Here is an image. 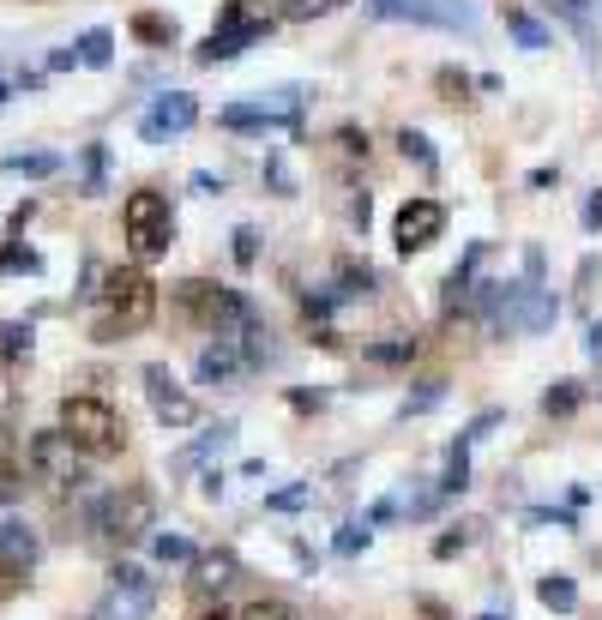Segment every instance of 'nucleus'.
<instances>
[{
	"label": "nucleus",
	"mask_w": 602,
	"mask_h": 620,
	"mask_svg": "<svg viewBox=\"0 0 602 620\" xmlns=\"http://www.w3.org/2000/svg\"><path fill=\"white\" fill-rule=\"evenodd\" d=\"M440 91L452 97V103H459V97L471 91V78H464V73H452V66H446V73H440Z\"/></svg>",
	"instance_id": "45"
},
{
	"label": "nucleus",
	"mask_w": 602,
	"mask_h": 620,
	"mask_svg": "<svg viewBox=\"0 0 602 620\" xmlns=\"http://www.w3.org/2000/svg\"><path fill=\"white\" fill-rule=\"evenodd\" d=\"M446 230V206L440 199H404V211H398L392 235H398V253H422V247H434Z\"/></svg>",
	"instance_id": "10"
},
{
	"label": "nucleus",
	"mask_w": 602,
	"mask_h": 620,
	"mask_svg": "<svg viewBox=\"0 0 602 620\" xmlns=\"http://www.w3.org/2000/svg\"><path fill=\"white\" fill-rule=\"evenodd\" d=\"M13 591H18V579H13L7 567H0V596H13Z\"/></svg>",
	"instance_id": "49"
},
{
	"label": "nucleus",
	"mask_w": 602,
	"mask_h": 620,
	"mask_svg": "<svg viewBox=\"0 0 602 620\" xmlns=\"http://www.w3.org/2000/svg\"><path fill=\"white\" fill-rule=\"evenodd\" d=\"M549 7H554V13H561V18H566V25H573V30H578V37H585V42H590V0H549Z\"/></svg>",
	"instance_id": "34"
},
{
	"label": "nucleus",
	"mask_w": 602,
	"mask_h": 620,
	"mask_svg": "<svg viewBox=\"0 0 602 620\" xmlns=\"http://www.w3.org/2000/svg\"><path fill=\"white\" fill-rule=\"evenodd\" d=\"M151 608H158V579L145 567H133V560H121V567L109 572V591H103L91 620H151Z\"/></svg>",
	"instance_id": "7"
},
{
	"label": "nucleus",
	"mask_w": 602,
	"mask_h": 620,
	"mask_svg": "<svg viewBox=\"0 0 602 620\" xmlns=\"http://www.w3.org/2000/svg\"><path fill=\"white\" fill-rule=\"evenodd\" d=\"M85 194H109V145H85Z\"/></svg>",
	"instance_id": "26"
},
{
	"label": "nucleus",
	"mask_w": 602,
	"mask_h": 620,
	"mask_svg": "<svg viewBox=\"0 0 602 620\" xmlns=\"http://www.w3.org/2000/svg\"><path fill=\"white\" fill-rule=\"evenodd\" d=\"M482 620H512V615H482Z\"/></svg>",
	"instance_id": "52"
},
{
	"label": "nucleus",
	"mask_w": 602,
	"mask_h": 620,
	"mask_svg": "<svg viewBox=\"0 0 602 620\" xmlns=\"http://www.w3.org/2000/svg\"><path fill=\"white\" fill-rule=\"evenodd\" d=\"M537 596H542V608H554V615H573V608H578V584L566 579V572H542Z\"/></svg>",
	"instance_id": "17"
},
{
	"label": "nucleus",
	"mask_w": 602,
	"mask_h": 620,
	"mask_svg": "<svg viewBox=\"0 0 602 620\" xmlns=\"http://www.w3.org/2000/svg\"><path fill=\"white\" fill-rule=\"evenodd\" d=\"M7 97H13V85H0V103H7Z\"/></svg>",
	"instance_id": "51"
},
{
	"label": "nucleus",
	"mask_w": 602,
	"mask_h": 620,
	"mask_svg": "<svg viewBox=\"0 0 602 620\" xmlns=\"http://www.w3.org/2000/svg\"><path fill=\"white\" fill-rule=\"evenodd\" d=\"M97 301H103V313H97V337H103V344H121V337L145 332V325L158 320V284H151L139 265H115V272H103Z\"/></svg>",
	"instance_id": "2"
},
{
	"label": "nucleus",
	"mask_w": 602,
	"mask_h": 620,
	"mask_svg": "<svg viewBox=\"0 0 602 620\" xmlns=\"http://www.w3.org/2000/svg\"><path fill=\"white\" fill-rule=\"evenodd\" d=\"M151 555H158L163 567H193L199 548L187 543V536H170V530H163V536H151Z\"/></svg>",
	"instance_id": "24"
},
{
	"label": "nucleus",
	"mask_w": 602,
	"mask_h": 620,
	"mask_svg": "<svg viewBox=\"0 0 602 620\" xmlns=\"http://www.w3.org/2000/svg\"><path fill=\"white\" fill-rule=\"evenodd\" d=\"M585 230H590V235H597V230H602V187H597V194H590V199H585Z\"/></svg>",
	"instance_id": "46"
},
{
	"label": "nucleus",
	"mask_w": 602,
	"mask_h": 620,
	"mask_svg": "<svg viewBox=\"0 0 602 620\" xmlns=\"http://www.w3.org/2000/svg\"><path fill=\"white\" fill-rule=\"evenodd\" d=\"M187 127H199V97H187V91H163L158 103L145 109L139 139H145V145H163V139H175V133H187Z\"/></svg>",
	"instance_id": "9"
},
{
	"label": "nucleus",
	"mask_w": 602,
	"mask_h": 620,
	"mask_svg": "<svg viewBox=\"0 0 602 620\" xmlns=\"http://www.w3.org/2000/svg\"><path fill=\"white\" fill-rule=\"evenodd\" d=\"M61 434L79 446L85 458H115L121 446H127V422L115 416V404L103 398H61Z\"/></svg>",
	"instance_id": "4"
},
{
	"label": "nucleus",
	"mask_w": 602,
	"mask_h": 620,
	"mask_svg": "<svg viewBox=\"0 0 602 620\" xmlns=\"http://www.w3.org/2000/svg\"><path fill=\"white\" fill-rule=\"evenodd\" d=\"M109 61H115V30H103V25L85 30L79 37V66H109Z\"/></svg>",
	"instance_id": "23"
},
{
	"label": "nucleus",
	"mask_w": 602,
	"mask_h": 620,
	"mask_svg": "<svg viewBox=\"0 0 602 620\" xmlns=\"http://www.w3.org/2000/svg\"><path fill=\"white\" fill-rule=\"evenodd\" d=\"M392 518H398V500H374V506H367V518H362V524L374 530V524H392Z\"/></svg>",
	"instance_id": "44"
},
{
	"label": "nucleus",
	"mask_w": 602,
	"mask_h": 620,
	"mask_svg": "<svg viewBox=\"0 0 602 620\" xmlns=\"http://www.w3.org/2000/svg\"><path fill=\"white\" fill-rule=\"evenodd\" d=\"M308 500H314V482H296V488H277L272 500H265V512H301Z\"/></svg>",
	"instance_id": "31"
},
{
	"label": "nucleus",
	"mask_w": 602,
	"mask_h": 620,
	"mask_svg": "<svg viewBox=\"0 0 602 620\" xmlns=\"http://www.w3.org/2000/svg\"><path fill=\"white\" fill-rule=\"evenodd\" d=\"M265 30H272V25H265V18H236V25H223V30H211V37H205V42H199V49H193V61H199V66L236 61V54L248 49V42H260Z\"/></svg>",
	"instance_id": "14"
},
{
	"label": "nucleus",
	"mask_w": 602,
	"mask_h": 620,
	"mask_svg": "<svg viewBox=\"0 0 602 620\" xmlns=\"http://www.w3.org/2000/svg\"><path fill=\"white\" fill-rule=\"evenodd\" d=\"M338 151H343V157H367V139H362L355 127H338Z\"/></svg>",
	"instance_id": "43"
},
{
	"label": "nucleus",
	"mask_w": 602,
	"mask_h": 620,
	"mask_svg": "<svg viewBox=\"0 0 602 620\" xmlns=\"http://www.w3.org/2000/svg\"><path fill=\"white\" fill-rule=\"evenodd\" d=\"M374 18H410V25H446V30H471L476 13L464 0H367Z\"/></svg>",
	"instance_id": "8"
},
{
	"label": "nucleus",
	"mask_w": 602,
	"mask_h": 620,
	"mask_svg": "<svg viewBox=\"0 0 602 620\" xmlns=\"http://www.w3.org/2000/svg\"><path fill=\"white\" fill-rule=\"evenodd\" d=\"M367 543H374V530H367V524H343V530H338V543H331V548H338L343 560H355Z\"/></svg>",
	"instance_id": "35"
},
{
	"label": "nucleus",
	"mask_w": 602,
	"mask_h": 620,
	"mask_svg": "<svg viewBox=\"0 0 602 620\" xmlns=\"http://www.w3.org/2000/svg\"><path fill=\"white\" fill-rule=\"evenodd\" d=\"M506 30L518 37V49H549V25H542V18H530L524 7H506Z\"/></svg>",
	"instance_id": "21"
},
{
	"label": "nucleus",
	"mask_w": 602,
	"mask_h": 620,
	"mask_svg": "<svg viewBox=\"0 0 602 620\" xmlns=\"http://www.w3.org/2000/svg\"><path fill=\"white\" fill-rule=\"evenodd\" d=\"M66 66H79V49H54L49 54V73H66Z\"/></svg>",
	"instance_id": "47"
},
{
	"label": "nucleus",
	"mask_w": 602,
	"mask_h": 620,
	"mask_svg": "<svg viewBox=\"0 0 602 620\" xmlns=\"http://www.w3.org/2000/svg\"><path fill=\"white\" fill-rule=\"evenodd\" d=\"M217 127L260 133V127H277V121H272V109H265V103H236V109H223V115H217Z\"/></svg>",
	"instance_id": "20"
},
{
	"label": "nucleus",
	"mask_w": 602,
	"mask_h": 620,
	"mask_svg": "<svg viewBox=\"0 0 602 620\" xmlns=\"http://www.w3.org/2000/svg\"><path fill=\"white\" fill-rule=\"evenodd\" d=\"M471 543H476V524H452L446 536H434V560H452V555H464Z\"/></svg>",
	"instance_id": "29"
},
{
	"label": "nucleus",
	"mask_w": 602,
	"mask_h": 620,
	"mask_svg": "<svg viewBox=\"0 0 602 620\" xmlns=\"http://www.w3.org/2000/svg\"><path fill=\"white\" fill-rule=\"evenodd\" d=\"M446 398V380H422L416 392H410L404 398V416H422V410H434V404Z\"/></svg>",
	"instance_id": "32"
},
{
	"label": "nucleus",
	"mask_w": 602,
	"mask_h": 620,
	"mask_svg": "<svg viewBox=\"0 0 602 620\" xmlns=\"http://www.w3.org/2000/svg\"><path fill=\"white\" fill-rule=\"evenodd\" d=\"M367 356H374V362H410V356H416V337H386V344H374Z\"/></svg>",
	"instance_id": "36"
},
{
	"label": "nucleus",
	"mask_w": 602,
	"mask_h": 620,
	"mask_svg": "<svg viewBox=\"0 0 602 620\" xmlns=\"http://www.w3.org/2000/svg\"><path fill=\"white\" fill-rule=\"evenodd\" d=\"M0 175H30V182H42V175H61V157H54V151H25V157H0Z\"/></svg>",
	"instance_id": "19"
},
{
	"label": "nucleus",
	"mask_w": 602,
	"mask_h": 620,
	"mask_svg": "<svg viewBox=\"0 0 602 620\" xmlns=\"http://www.w3.org/2000/svg\"><path fill=\"white\" fill-rule=\"evenodd\" d=\"M175 301H181V313L193 325H205L211 337H241L260 313L248 308V301L236 296V289H223V284H205V277H187L181 289H175Z\"/></svg>",
	"instance_id": "5"
},
{
	"label": "nucleus",
	"mask_w": 602,
	"mask_h": 620,
	"mask_svg": "<svg viewBox=\"0 0 602 620\" xmlns=\"http://www.w3.org/2000/svg\"><path fill=\"white\" fill-rule=\"evenodd\" d=\"M236 572H241V560L229 555V548H217V555H193V584L199 591H223V584H236Z\"/></svg>",
	"instance_id": "15"
},
{
	"label": "nucleus",
	"mask_w": 602,
	"mask_h": 620,
	"mask_svg": "<svg viewBox=\"0 0 602 620\" xmlns=\"http://www.w3.org/2000/svg\"><path fill=\"white\" fill-rule=\"evenodd\" d=\"M42 259L30 247H0V272H37Z\"/></svg>",
	"instance_id": "39"
},
{
	"label": "nucleus",
	"mask_w": 602,
	"mask_h": 620,
	"mask_svg": "<svg viewBox=\"0 0 602 620\" xmlns=\"http://www.w3.org/2000/svg\"><path fill=\"white\" fill-rule=\"evenodd\" d=\"M85 530H91L97 543H109V548L139 543V536L158 530V494L145 488V482H121V488L85 500Z\"/></svg>",
	"instance_id": "1"
},
{
	"label": "nucleus",
	"mask_w": 602,
	"mask_h": 620,
	"mask_svg": "<svg viewBox=\"0 0 602 620\" xmlns=\"http://www.w3.org/2000/svg\"><path fill=\"white\" fill-rule=\"evenodd\" d=\"M248 349H241V337H211L205 349H199V380H205V386H241V380H248Z\"/></svg>",
	"instance_id": "11"
},
{
	"label": "nucleus",
	"mask_w": 602,
	"mask_h": 620,
	"mask_svg": "<svg viewBox=\"0 0 602 620\" xmlns=\"http://www.w3.org/2000/svg\"><path fill=\"white\" fill-rule=\"evenodd\" d=\"M121 223H127V247L145 259V265L170 253V241H175V218H170V199H163V194H151V187L127 194V206H121Z\"/></svg>",
	"instance_id": "6"
},
{
	"label": "nucleus",
	"mask_w": 602,
	"mask_h": 620,
	"mask_svg": "<svg viewBox=\"0 0 602 620\" xmlns=\"http://www.w3.org/2000/svg\"><path fill=\"white\" fill-rule=\"evenodd\" d=\"M236 620H301V615L284 603V596H253V603L236 608Z\"/></svg>",
	"instance_id": "25"
},
{
	"label": "nucleus",
	"mask_w": 602,
	"mask_h": 620,
	"mask_svg": "<svg viewBox=\"0 0 602 620\" xmlns=\"http://www.w3.org/2000/svg\"><path fill=\"white\" fill-rule=\"evenodd\" d=\"M199 620H236V615H229V608H211V615H199Z\"/></svg>",
	"instance_id": "50"
},
{
	"label": "nucleus",
	"mask_w": 602,
	"mask_h": 620,
	"mask_svg": "<svg viewBox=\"0 0 602 620\" xmlns=\"http://www.w3.org/2000/svg\"><path fill=\"white\" fill-rule=\"evenodd\" d=\"M343 0H284V18L289 25H308V18H326V13H338Z\"/></svg>",
	"instance_id": "30"
},
{
	"label": "nucleus",
	"mask_w": 602,
	"mask_h": 620,
	"mask_svg": "<svg viewBox=\"0 0 602 620\" xmlns=\"http://www.w3.org/2000/svg\"><path fill=\"white\" fill-rule=\"evenodd\" d=\"M265 182H272L277 194H284V199L296 194V182H289V169H284V157H265Z\"/></svg>",
	"instance_id": "41"
},
{
	"label": "nucleus",
	"mask_w": 602,
	"mask_h": 620,
	"mask_svg": "<svg viewBox=\"0 0 602 620\" xmlns=\"http://www.w3.org/2000/svg\"><path fill=\"white\" fill-rule=\"evenodd\" d=\"M476 265H482V241L464 253V265L452 277H446V313H464V301H471V284H476Z\"/></svg>",
	"instance_id": "16"
},
{
	"label": "nucleus",
	"mask_w": 602,
	"mask_h": 620,
	"mask_svg": "<svg viewBox=\"0 0 602 620\" xmlns=\"http://www.w3.org/2000/svg\"><path fill=\"white\" fill-rule=\"evenodd\" d=\"M253 259H260V235L236 230V265H253Z\"/></svg>",
	"instance_id": "42"
},
{
	"label": "nucleus",
	"mask_w": 602,
	"mask_h": 620,
	"mask_svg": "<svg viewBox=\"0 0 602 620\" xmlns=\"http://www.w3.org/2000/svg\"><path fill=\"white\" fill-rule=\"evenodd\" d=\"M338 284H343L338 296H367L380 277H374V265H355V259H343V265H338Z\"/></svg>",
	"instance_id": "28"
},
{
	"label": "nucleus",
	"mask_w": 602,
	"mask_h": 620,
	"mask_svg": "<svg viewBox=\"0 0 602 620\" xmlns=\"http://www.w3.org/2000/svg\"><path fill=\"white\" fill-rule=\"evenodd\" d=\"M229 439H236V422H217L205 439H193L187 452H175V470H193V464H205V458H211V452H223Z\"/></svg>",
	"instance_id": "18"
},
{
	"label": "nucleus",
	"mask_w": 602,
	"mask_h": 620,
	"mask_svg": "<svg viewBox=\"0 0 602 620\" xmlns=\"http://www.w3.org/2000/svg\"><path fill=\"white\" fill-rule=\"evenodd\" d=\"M578 398H585V392H578L573 380H561V386H549V398H542V410H549V416H573V410H578Z\"/></svg>",
	"instance_id": "33"
},
{
	"label": "nucleus",
	"mask_w": 602,
	"mask_h": 620,
	"mask_svg": "<svg viewBox=\"0 0 602 620\" xmlns=\"http://www.w3.org/2000/svg\"><path fill=\"white\" fill-rule=\"evenodd\" d=\"M0 356H30V325H0Z\"/></svg>",
	"instance_id": "38"
},
{
	"label": "nucleus",
	"mask_w": 602,
	"mask_h": 620,
	"mask_svg": "<svg viewBox=\"0 0 602 620\" xmlns=\"http://www.w3.org/2000/svg\"><path fill=\"white\" fill-rule=\"evenodd\" d=\"M37 560H42V536L25 524V518H0V567L13 572L18 584L37 572Z\"/></svg>",
	"instance_id": "13"
},
{
	"label": "nucleus",
	"mask_w": 602,
	"mask_h": 620,
	"mask_svg": "<svg viewBox=\"0 0 602 620\" xmlns=\"http://www.w3.org/2000/svg\"><path fill=\"white\" fill-rule=\"evenodd\" d=\"M18 494H25V470H18V464H7V458H0V506H13Z\"/></svg>",
	"instance_id": "37"
},
{
	"label": "nucleus",
	"mask_w": 602,
	"mask_h": 620,
	"mask_svg": "<svg viewBox=\"0 0 602 620\" xmlns=\"http://www.w3.org/2000/svg\"><path fill=\"white\" fill-rule=\"evenodd\" d=\"M585 356H590V362H602V325H590V332H585Z\"/></svg>",
	"instance_id": "48"
},
{
	"label": "nucleus",
	"mask_w": 602,
	"mask_h": 620,
	"mask_svg": "<svg viewBox=\"0 0 602 620\" xmlns=\"http://www.w3.org/2000/svg\"><path fill=\"white\" fill-rule=\"evenodd\" d=\"M398 145H404V157H416V169H428V175H434V145L422 139V133H404Z\"/></svg>",
	"instance_id": "40"
},
{
	"label": "nucleus",
	"mask_w": 602,
	"mask_h": 620,
	"mask_svg": "<svg viewBox=\"0 0 602 620\" xmlns=\"http://www.w3.org/2000/svg\"><path fill=\"white\" fill-rule=\"evenodd\" d=\"M133 37H139V42H158V49H170V42H175V18L139 13V18H133Z\"/></svg>",
	"instance_id": "27"
},
{
	"label": "nucleus",
	"mask_w": 602,
	"mask_h": 620,
	"mask_svg": "<svg viewBox=\"0 0 602 620\" xmlns=\"http://www.w3.org/2000/svg\"><path fill=\"white\" fill-rule=\"evenodd\" d=\"M464 488H471V439L459 434V446H452V458H446L440 494H464Z\"/></svg>",
	"instance_id": "22"
},
{
	"label": "nucleus",
	"mask_w": 602,
	"mask_h": 620,
	"mask_svg": "<svg viewBox=\"0 0 602 620\" xmlns=\"http://www.w3.org/2000/svg\"><path fill=\"white\" fill-rule=\"evenodd\" d=\"M145 398H151V410H158L163 427H193L199 422V404L170 380V368H145Z\"/></svg>",
	"instance_id": "12"
},
{
	"label": "nucleus",
	"mask_w": 602,
	"mask_h": 620,
	"mask_svg": "<svg viewBox=\"0 0 602 620\" xmlns=\"http://www.w3.org/2000/svg\"><path fill=\"white\" fill-rule=\"evenodd\" d=\"M25 464H30V482H42L54 500H79V494L91 488V470H85L91 458H85L61 427H42V434L25 439Z\"/></svg>",
	"instance_id": "3"
}]
</instances>
